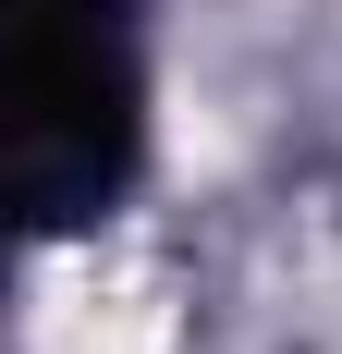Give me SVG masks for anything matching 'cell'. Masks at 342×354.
Returning a JSON list of instances; mask_svg holds the SVG:
<instances>
[{
    "mask_svg": "<svg viewBox=\"0 0 342 354\" xmlns=\"http://www.w3.org/2000/svg\"><path fill=\"white\" fill-rule=\"evenodd\" d=\"M37 354H171V281L147 257H98L73 245L37 269V306H25Z\"/></svg>",
    "mask_w": 342,
    "mask_h": 354,
    "instance_id": "6da1fadb",
    "label": "cell"
}]
</instances>
